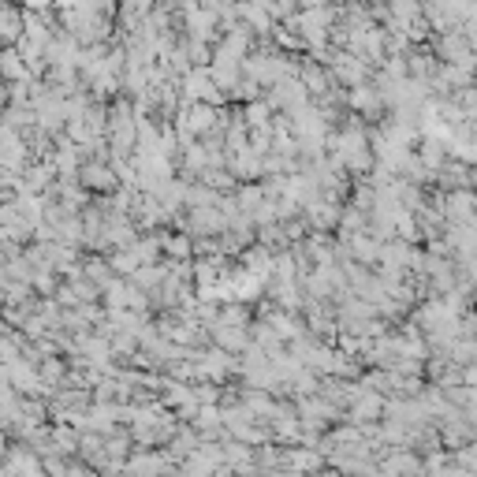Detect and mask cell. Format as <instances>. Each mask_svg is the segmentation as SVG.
Instances as JSON below:
<instances>
[{"label": "cell", "instance_id": "52a82bcc", "mask_svg": "<svg viewBox=\"0 0 477 477\" xmlns=\"http://www.w3.org/2000/svg\"><path fill=\"white\" fill-rule=\"evenodd\" d=\"M11 466H15V470H41V462L34 459V455H27V451H15V459H11Z\"/></svg>", "mask_w": 477, "mask_h": 477}, {"label": "cell", "instance_id": "277c9868", "mask_svg": "<svg viewBox=\"0 0 477 477\" xmlns=\"http://www.w3.org/2000/svg\"><path fill=\"white\" fill-rule=\"evenodd\" d=\"M161 250L172 257H187L190 254V235H161Z\"/></svg>", "mask_w": 477, "mask_h": 477}, {"label": "cell", "instance_id": "7a4b0ae2", "mask_svg": "<svg viewBox=\"0 0 477 477\" xmlns=\"http://www.w3.org/2000/svg\"><path fill=\"white\" fill-rule=\"evenodd\" d=\"M0 79H11V82H19V79H30V71H27V60L19 56V49H0Z\"/></svg>", "mask_w": 477, "mask_h": 477}, {"label": "cell", "instance_id": "3957f363", "mask_svg": "<svg viewBox=\"0 0 477 477\" xmlns=\"http://www.w3.org/2000/svg\"><path fill=\"white\" fill-rule=\"evenodd\" d=\"M22 38V15L15 8H8V4H0V41H8V45H15Z\"/></svg>", "mask_w": 477, "mask_h": 477}, {"label": "cell", "instance_id": "8992f818", "mask_svg": "<svg viewBox=\"0 0 477 477\" xmlns=\"http://www.w3.org/2000/svg\"><path fill=\"white\" fill-rule=\"evenodd\" d=\"M130 470H168V462L157 459V455H138L135 462H130Z\"/></svg>", "mask_w": 477, "mask_h": 477}, {"label": "cell", "instance_id": "6da1fadb", "mask_svg": "<svg viewBox=\"0 0 477 477\" xmlns=\"http://www.w3.org/2000/svg\"><path fill=\"white\" fill-rule=\"evenodd\" d=\"M86 190H101V194H109V190H116V172L109 168V164H101V161H93V164H86L82 168V179H79Z\"/></svg>", "mask_w": 477, "mask_h": 477}, {"label": "cell", "instance_id": "ba28073f", "mask_svg": "<svg viewBox=\"0 0 477 477\" xmlns=\"http://www.w3.org/2000/svg\"><path fill=\"white\" fill-rule=\"evenodd\" d=\"M22 4H27V11H45V8H49V0H22Z\"/></svg>", "mask_w": 477, "mask_h": 477}, {"label": "cell", "instance_id": "5b68a950", "mask_svg": "<svg viewBox=\"0 0 477 477\" xmlns=\"http://www.w3.org/2000/svg\"><path fill=\"white\" fill-rule=\"evenodd\" d=\"M213 321H224V325H246L250 314H246L243 306H224V314H220V317H213Z\"/></svg>", "mask_w": 477, "mask_h": 477}]
</instances>
